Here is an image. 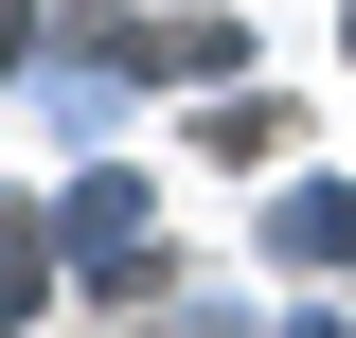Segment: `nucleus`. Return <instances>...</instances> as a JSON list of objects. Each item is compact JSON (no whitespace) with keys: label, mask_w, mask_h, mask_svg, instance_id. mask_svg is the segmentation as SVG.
I'll list each match as a JSON object with an SVG mask.
<instances>
[{"label":"nucleus","mask_w":356,"mask_h":338,"mask_svg":"<svg viewBox=\"0 0 356 338\" xmlns=\"http://www.w3.org/2000/svg\"><path fill=\"white\" fill-rule=\"evenodd\" d=\"M356 250V196H285V267H339Z\"/></svg>","instance_id":"f257e3e1"}]
</instances>
